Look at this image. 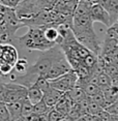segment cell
Returning a JSON list of instances; mask_svg holds the SVG:
<instances>
[{"mask_svg":"<svg viewBox=\"0 0 118 121\" xmlns=\"http://www.w3.org/2000/svg\"><path fill=\"white\" fill-rule=\"evenodd\" d=\"M28 61L25 58H18V60L13 64V70L17 73V75H24L28 69Z\"/></svg>","mask_w":118,"mask_h":121,"instance_id":"18","label":"cell"},{"mask_svg":"<svg viewBox=\"0 0 118 121\" xmlns=\"http://www.w3.org/2000/svg\"><path fill=\"white\" fill-rule=\"evenodd\" d=\"M70 70H72V67H70V65L68 64L66 59L63 58V59L59 60V61L55 62L54 64L48 69V71L43 76V78L47 79L48 81H52V80L57 79V78H59L60 76L68 73Z\"/></svg>","mask_w":118,"mask_h":121,"instance_id":"6","label":"cell"},{"mask_svg":"<svg viewBox=\"0 0 118 121\" xmlns=\"http://www.w3.org/2000/svg\"><path fill=\"white\" fill-rule=\"evenodd\" d=\"M72 29L76 39L84 46L86 49L95 54L96 56L101 54V43L98 39L96 33L93 28V23L89 15L76 16L73 17Z\"/></svg>","mask_w":118,"mask_h":121,"instance_id":"1","label":"cell"},{"mask_svg":"<svg viewBox=\"0 0 118 121\" xmlns=\"http://www.w3.org/2000/svg\"><path fill=\"white\" fill-rule=\"evenodd\" d=\"M89 17L91 19L92 23H95V22H100V23H103L105 26L110 27L113 23L115 22L112 20L111 16L109 15V13L104 9L103 6H101L100 4H93L90 7L89 10Z\"/></svg>","mask_w":118,"mask_h":121,"instance_id":"5","label":"cell"},{"mask_svg":"<svg viewBox=\"0 0 118 121\" xmlns=\"http://www.w3.org/2000/svg\"><path fill=\"white\" fill-rule=\"evenodd\" d=\"M43 29H44V35H45V37L51 43H56L59 38V32H58L57 27L49 24V25L43 26Z\"/></svg>","mask_w":118,"mask_h":121,"instance_id":"13","label":"cell"},{"mask_svg":"<svg viewBox=\"0 0 118 121\" xmlns=\"http://www.w3.org/2000/svg\"><path fill=\"white\" fill-rule=\"evenodd\" d=\"M73 104V100L70 99V95L67 92H64L63 94L60 96V98L57 100V103L55 104L54 109L60 112L62 115H67L68 111H70V107Z\"/></svg>","mask_w":118,"mask_h":121,"instance_id":"9","label":"cell"},{"mask_svg":"<svg viewBox=\"0 0 118 121\" xmlns=\"http://www.w3.org/2000/svg\"><path fill=\"white\" fill-rule=\"evenodd\" d=\"M26 94H27V87L17 83H13V82L5 83L3 103L9 104V103L22 101L26 98Z\"/></svg>","mask_w":118,"mask_h":121,"instance_id":"3","label":"cell"},{"mask_svg":"<svg viewBox=\"0 0 118 121\" xmlns=\"http://www.w3.org/2000/svg\"><path fill=\"white\" fill-rule=\"evenodd\" d=\"M77 81H78L77 75L75 71L72 69L68 71V73L60 76L59 78L54 79L52 81H49V83H50V86L52 88L64 93V92H68L70 90H72L77 85Z\"/></svg>","mask_w":118,"mask_h":121,"instance_id":"4","label":"cell"},{"mask_svg":"<svg viewBox=\"0 0 118 121\" xmlns=\"http://www.w3.org/2000/svg\"><path fill=\"white\" fill-rule=\"evenodd\" d=\"M81 1L85 2V3H88L90 5H93V4H96L98 2V0H81Z\"/></svg>","mask_w":118,"mask_h":121,"instance_id":"29","label":"cell"},{"mask_svg":"<svg viewBox=\"0 0 118 121\" xmlns=\"http://www.w3.org/2000/svg\"><path fill=\"white\" fill-rule=\"evenodd\" d=\"M101 92H103V95H104V98H105V101H106L107 106L110 104H113V103H115V101H117L118 88L110 86V87L107 88V89L103 90Z\"/></svg>","mask_w":118,"mask_h":121,"instance_id":"15","label":"cell"},{"mask_svg":"<svg viewBox=\"0 0 118 121\" xmlns=\"http://www.w3.org/2000/svg\"><path fill=\"white\" fill-rule=\"evenodd\" d=\"M78 2L79 0H57V2L55 3L52 9L74 16V13H75Z\"/></svg>","mask_w":118,"mask_h":121,"instance_id":"8","label":"cell"},{"mask_svg":"<svg viewBox=\"0 0 118 121\" xmlns=\"http://www.w3.org/2000/svg\"><path fill=\"white\" fill-rule=\"evenodd\" d=\"M97 4L103 6L109 15L111 16L112 20L117 22L118 20V0H98Z\"/></svg>","mask_w":118,"mask_h":121,"instance_id":"10","label":"cell"},{"mask_svg":"<svg viewBox=\"0 0 118 121\" xmlns=\"http://www.w3.org/2000/svg\"><path fill=\"white\" fill-rule=\"evenodd\" d=\"M62 94H63L62 92H60V91H58V90L54 89V88H52L50 86V88H49L46 92H44L43 99L49 108H54L55 104L57 103V100L59 99L60 96H61Z\"/></svg>","mask_w":118,"mask_h":121,"instance_id":"11","label":"cell"},{"mask_svg":"<svg viewBox=\"0 0 118 121\" xmlns=\"http://www.w3.org/2000/svg\"><path fill=\"white\" fill-rule=\"evenodd\" d=\"M91 5L88 3H85V2L79 0L78 4H77V7L75 9V13H74L73 17H76V16H83V15H89V10Z\"/></svg>","mask_w":118,"mask_h":121,"instance_id":"19","label":"cell"},{"mask_svg":"<svg viewBox=\"0 0 118 121\" xmlns=\"http://www.w3.org/2000/svg\"><path fill=\"white\" fill-rule=\"evenodd\" d=\"M0 121H10L9 111L6 109V104L0 101Z\"/></svg>","mask_w":118,"mask_h":121,"instance_id":"26","label":"cell"},{"mask_svg":"<svg viewBox=\"0 0 118 121\" xmlns=\"http://www.w3.org/2000/svg\"><path fill=\"white\" fill-rule=\"evenodd\" d=\"M95 84L97 85V87L100 88L101 91L107 89L108 87L111 86V78L108 77L105 73H101L100 75L96 77V82Z\"/></svg>","mask_w":118,"mask_h":121,"instance_id":"17","label":"cell"},{"mask_svg":"<svg viewBox=\"0 0 118 121\" xmlns=\"http://www.w3.org/2000/svg\"><path fill=\"white\" fill-rule=\"evenodd\" d=\"M44 93L42 90L38 88L36 85H32L27 88V94H26V98L28 99L32 104H35L38 101H40L43 99Z\"/></svg>","mask_w":118,"mask_h":121,"instance_id":"12","label":"cell"},{"mask_svg":"<svg viewBox=\"0 0 118 121\" xmlns=\"http://www.w3.org/2000/svg\"><path fill=\"white\" fill-rule=\"evenodd\" d=\"M103 111L104 109L101 107H100L97 104L93 103V101L89 99V104H88V107H87V114L91 115V116H98Z\"/></svg>","mask_w":118,"mask_h":121,"instance_id":"22","label":"cell"},{"mask_svg":"<svg viewBox=\"0 0 118 121\" xmlns=\"http://www.w3.org/2000/svg\"><path fill=\"white\" fill-rule=\"evenodd\" d=\"M21 1H23V0H20V2H21Z\"/></svg>","mask_w":118,"mask_h":121,"instance_id":"30","label":"cell"},{"mask_svg":"<svg viewBox=\"0 0 118 121\" xmlns=\"http://www.w3.org/2000/svg\"><path fill=\"white\" fill-rule=\"evenodd\" d=\"M52 108H49L46 104V103L42 99L40 101H38L35 104H33V114L35 115H40V114H46L50 111Z\"/></svg>","mask_w":118,"mask_h":121,"instance_id":"21","label":"cell"},{"mask_svg":"<svg viewBox=\"0 0 118 121\" xmlns=\"http://www.w3.org/2000/svg\"><path fill=\"white\" fill-rule=\"evenodd\" d=\"M104 64V63H103ZM104 73H106L110 78H115V77H118V68L117 65L114 64H104Z\"/></svg>","mask_w":118,"mask_h":121,"instance_id":"24","label":"cell"},{"mask_svg":"<svg viewBox=\"0 0 118 121\" xmlns=\"http://www.w3.org/2000/svg\"><path fill=\"white\" fill-rule=\"evenodd\" d=\"M33 113V104L25 98L21 101V116H28Z\"/></svg>","mask_w":118,"mask_h":121,"instance_id":"20","label":"cell"},{"mask_svg":"<svg viewBox=\"0 0 118 121\" xmlns=\"http://www.w3.org/2000/svg\"><path fill=\"white\" fill-rule=\"evenodd\" d=\"M34 85H36V86L43 91V93L46 92L47 90L50 88V83H49V81L47 79L43 78V77H39V78H38L36 81H35Z\"/></svg>","mask_w":118,"mask_h":121,"instance_id":"25","label":"cell"},{"mask_svg":"<svg viewBox=\"0 0 118 121\" xmlns=\"http://www.w3.org/2000/svg\"><path fill=\"white\" fill-rule=\"evenodd\" d=\"M63 116L64 115H62L60 112L52 108L48 113V121H59Z\"/></svg>","mask_w":118,"mask_h":121,"instance_id":"27","label":"cell"},{"mask_svg":"<svg viewBox=\"0 0 118 121\" xmlns=\"http://www.w3.org/2000/svg\"><path fill=\"white\" fill-rule=\"evenodd\" d=\"M18 58H19L18 50L13 45H10V43H4V45H2L1 55H0V59L2 61L9 63V64L13 66V64L18 60Z\"/></svg>","mask_w":118,"mask_h":121,"instance_id":"7","label":"cell"},{"mask_svg":"<svg viewBox=\"0 0 118 121\" xmlns=\"http://www.w3.org/2000/svg\"><path fill=\"white\" fill-rule=\"evenodd\" d=\"M117 101H115L113 104H110L108 106L106 107L105 109H104V111L107 112L109 115H111V116H117L118 115V109H117Z\"/></svg>","mask_w":118,"mask_h":121,"instance_id":"28","label":"cell"},{"mask_svg":"<svg viewBox=\"0 0 118 121\" xmlns=\"http://www.w3.org/2000/svg\"><path fill=\"white\" fill-rule=\"evenodd\" d=\"M28 31L17 39L21 48H24L28 51L44 52L56 45L49 42L45 37L43 27H28Z\"/></svg>","mask_w":118,"mask_h":121,"instance_id":"2","label":"cell"},{"mask_svg":"<svg viewBox=\"0 0 118 121\" xmlns=\"http://www.w3.org/2000/svg\"><path fill=\"white\" fill-rule=\"evenodd\" d=\"M5 104H6V109L9 111L10 121H15L21 117V101L9 103Z\"/></svg>","mask_w":118,"mask_h":121,"instance_id":"14","label":"cell"},{"mask_svg":"<svg viewBox=\"0 0 118 121\" xmlns=\"http://www.w3.org/2000/svg\"><path fill=\"white\" fill-rule=\"evenodd\" d=\"M105 38H112V39H118V22L113 23L110 27H108L106 31Z\"/></svg>","mask_w":118,"mask_h":121,"instance_id":"23","label":"cell"},{"mask_svg":"<svg viewBox=\"0 0 118 121\" xmlns=\"http://www.w3.org/2000/svg\"><path fill=\"white\" fill-rule=\"evenodd\" d=\"M67 93H68V95H70V99L73 100V103H77V104L80 103L81 100H83L87 96L85 94L83 88L81 86H79V85H76V86L74 87L72 90H70Z\"/></svg>","mask_w":118,"mask_h":121,"instance_id":"16","label":"cell"}]
</instances>
